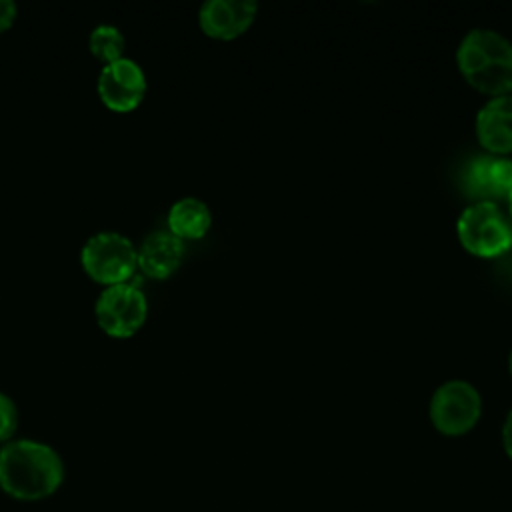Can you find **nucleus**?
Returning a JSON list of instances; mask_svg holds the SVG:
<instances>
[{"mask_svg": "<svg viewBox=\"0 0 512 512\" xmlns=\"http://www.w3.org/2000/svg\"><path fill=\"white\" fill-rule=\"evenodd\" d=\"M64 464L54 448L36 440H12L0 448V488L18 500H40L58 490Z\"/></svg>", "mask_w": 512, "mask_h": 512, "instance_id": "1", "label": "nucleus"}, {"mask_svg": "<svg viewBox=\"0 0 512 512\" xmlns=\"http://www.w3.org/2000/svg\"><path fill=\"white\" fill-rule=\"evenodd\" d=\"M256 10L252 0H208L198 10V24L210 38L232 40L248 30Z\"/></svg>", "mask_w": 512, "mask_h": 512, "instance_id": "8", "label": "nucleus"}, {"mask_svg": "<svg viewBox=\"0 0 512 512\" xmlns=\"http://www.w3.org/2000/svg\"><path fill=\"white\" fill-rule=\"evenodd\" d=\"M476 136L492 154L512 152V96H494L476 116Z\"/></svg>", "mask_w": 512, "mask_h": 512, "instance_id": "11", "label": "nucleus"}, {"mask_svg": "<svg viewBox=\"0 0 512 512\" xmlns=\"http://www.w3.org/2000/svg\"><path fill=\"white\" fill-rule=\"evenodd\" d=\"M138 250V268L148 278H168L178 270L184 258V240L174 236L170 230H154Z\"/></svg>", "mask_w": 512, "mask_h": 512, "instance_id": "10", "label": "nucleus"}, {"mask_svg": "<svg viewBox=\"0 0 512 512\" xmlns=\"http://www.w3.org/2000/svg\"><path fill=\"white\" fill-rule=\"evenodd\" d=\"M98 96L112 112H130L140 106L146 94V74L132 58L104 64L96 80Z\"/></svg>", "mask_w": 512, "mask_h": 512, "instance_id": "7", "label": "nucleus"}, {"mask_svg": "<svg viewBox=\"0 0 512 512\" xmlns=\"http://www.w3.org/2000/svg\"><path fill=\"white\" fill-rule=\"evenodd\" d=\"M508 208H510V216H512V192H510V196H508Z\"/></svg>", "mask_w": 512, "mask_h": 512, "instance_id": "17", "label": "nucleus"}, {"mask_svg": "<svg viewBox=\"0 0 512 512\" xmlns=\"http://www.w3.org/2000/svg\"><path fill=\"white\" fill-rule=\"evenodd\" d=\"M124 46V34L114 24H98L88 38V48L92 56H96L102 64H110L124 58Z\"/></svg>", "mask_w": 512, "mask_h": 512, "instance_id": "13", "label": "nucleus"}, {"mask_svg": "<svg viewBox=\"0 0 512 512\" xmlns=\"http://www.w3.org/2000/svg\"><path fill=\"white\" fill-rule=\"evenodd\" d=\"M462 246L474 256L494 258L512 246V222L496 202H474L456 224Z\"/></svg>", "mask_w": 512, "mask_h": 512, "instance_id": "4", "label": "nucleus"}, {"mask_svg": "<svg viewBox=\"0 0 512 512\" xmlns=\"http://www.w3.org/2000/svg\"><path fill=\"white\" fill-rule=\"evenodd\" d=\"M456 62L470 86L492 96L512 90V44L488 28L470 30L458 50Z\"/></svg>", "mask_w": 512, "mask_h": 512, "instance_id": "2", "label": "nucleus"}, {"mask_svg": "<svg viewBox=\"0 0 512 512\" xmlns=\"http://www.w3.org/2000/svg\"><path fill=\"white\" fill-rule=\"evenodd\" d=\"M480 414V394L466 380H448L432 394L430 420L444 436H462L470 432L480 420Z\"/></svg>", "mask_w": 512, "mask_h": 512, "instance_id": "5", "label": "nucleus"}, {"mask_svg": "<svg viewBox=\"0 0 512 512\" xmlns=\"http://www.w3.org/2000/svg\"><path fill=\"white\" fill-rule=\"evenodd\" d=\"M98 326L112 338H130L148 316V300L144 292L130 282L106 286L94 304Z\"/></svg>", "mask_w": 512, "mask_h": 512, "instance_id": "6", "label": "nucleus"}, {"mask_svg": "<svg viewBox=\"0 0 512 512\" xmlns=\"http://www.w3.org/2000/svg\"><path fill=\"white\" fill-rule=\"evenodd\" d=\"M466 190L478 202H494L512 192V160L498 154L476 156L464 174Z\"/></svg>", "mask_w": 512, "mask_h": 512, "instance_id": "9", "label": "nucleus"}, {"mask_svg": "<svg viewBox=\"0 0 512 512\" xmlns=\"http://www.w3.org/2000/svg\"><path fill=\"white\" fill-rule=\"evenodd\" d=\"M18 426V408L14 400L0 392V442H8Z\"/></svg>", "mask_w": 512, "mask_h": 512, "instance_id": "14", "label": "nucleus"}, {"mask_svg": "<svg viewBox=\"0 0 512 512\" xmlns=\"http://www.w3.org/2000/svg\"><path fill=\"white\" fill-rule=\"evenodd\" d=\"M80 262L92 280L104 286L122 284L130 282L138 268V250L128 236L114 230H102L84 242Z\"/></svg>", "mask_w": 512, "mask_h": 512, "instance_id": "3", "label": "nucleus"}, {"mask_svg": "<svg viewBox=\"0 0 512 512\" xmlns=\"http://www.w3.org/2000/svg\"><path fill=\"white\" fill-rule=\"evenodd\" d=\"M212 216L200 198H180L168 210V230L180 240L202 238L210 228Z\"/></svg>", "mask_w": 512, "mask_h": 512, "instance_id": "12", "label": "nucleus"}, {"mask_svg": "<svg viewBox=\"0 0 512 512\" xmlns=\"http://www.w3.org/2000/svg\"><path fill=\"white\" fill-rule=\"evenodd\" d=\"M502 446H504L506 456L512 460V410L508 412L504 426H502Z\"/></svg>", "mask_w": 512, "mask_h": 512, "instance_id": "16", "label": "nucleus"}, {"mask_svg": "<svg viewBox=\"0 0 512 512\" xmlns=\"http://www.w3.org/2000/svg\"><path fill=\"white\" fill-rule=\"evenodd\" d=\"M18 16V6L12 0H0V32L8 30Z\"/></svg>", "mask_w": 512, "mask_h": 512, "instance_id": "15", "label": "nucleus"}, {"mask_svg": "<svg viewBox=\"0 0 512 512\" xmlns=\"http://www.w3.org/2000/svg\"><path fill=\"white\" fill-rule=\"evenodd\" d=\"M508 366H510V374H512V352H510V360H508Z\"/></svg>", "mask_w": 512, "mask_h": 512, "instance_id": "18", "label": "nucleus"}]
</instances>
